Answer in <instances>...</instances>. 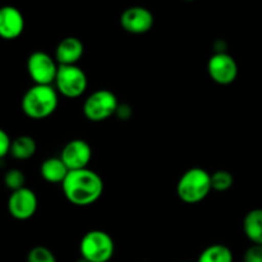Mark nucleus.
Masks as SVG:
<instances>
[{
	"label": "nucleus",
	"instance_id": "15",
	"mask_svg": "<svg viewBox=\"0 0 262 262\" xmlns=\"http://www.w3.org/2000/svg\"><path fill=\"white\" fill-rule=\"evenodd\" d=\"M245 234L253 245L262 246V209L251 210L243 220Z\"/></svg>",
	"mask_w": 262,
	"mask_h": 262
},
{
	"label": "nucleus",
	"instance_id": "12",
	"mask_svg": "<svg viewBox=\"0 0 262 262\" xmlns=\"http://www.w3.org/2000/svg\"><path fill=\"white\" fill-rule=\"evenodd\" d=\"M23 28L25 19L17 8L10 5L0 8V37L5 40H14L19 37Z\"/></svg>",
	"mask_w": 262,
	"mask_h": 262
},
{
	"label": "nucleus",
	"instance_id": "13",
	"mask_svg": "<svg viewBox=\"0 0 262 262\" xmlns=\"http://www.w3.org/2000/svg\"><path fill=\"white\" fill-rule=\"evenodd\" d=\"M83 43L79 38L66 37L55 49V60L58 66H76L83 55Z\"/></svg>",
	"mask_w": 262,
	"mask_h": 262
},
{
	"label": "nucleus",
	"instance_id": "3",
	"mask_svg": "<svg viewBox=\"0 0 262 262\" xmlns=\"http://www.w3.org/2000/svg\"><path fill=\"white\" fill-rule=\"evenodd\" d=\"M211 174L202 168L187 170L177 184L178 197L186 204H199L211 191Z\"/></svg>",
	"mask_w": 262,
	"mask_h": 262
},
{
	"label": "nucleus",
	"instance_id": "14",
	"mask_svg": "<svg viewBox=\"0 0 262 262\" xmlns=\"http://www.w3.org/2000/svg\"><path fill=\"white\" fill-rule=\"evenodd\" d=\"M40 173L49 183H63L69 173V169L60 158H49L41 164Z\"/></svg>",
	"mask_w": 262,
	"mask_h": 262
},
{
	"label": "nucleus",
	"instance_id": "20",
	"mask_svg": "<svg viewBox=\"0 0 262 262\" xmlns=\"http://www.w3.org/2000/svg\"><path fill=\"white\" fill-rule=\"evenodd\" d=\"M4 182H5V186L14 192L17 191V189H20L25 187L26 178L25 176H23L22 171L18 170V169H12V170H9L7 174H5Z\"/></svg>",
	"mask_w": 262,
	"mask_h": 262
},
{
	"label": "nucleus",
	"instance_id": "16",
	"mask_svg": "<svg viewBox=\"0 0 262 262\" xmlns=\"http://www.w3.org/2000/svg\"><path fill=\"white\" fill-rule=\"evenodd\" d=\"M35 140L30 136H20L17 137L14 141H12L10 145V151L13 158L18 159V160H27V159L32 158L36 152Z\"/></svg>",
	"mask_w": 262,
	"mask_h": 262
},
{
	"label": "nucleus",
	"instance_id": "10",
	"mask_svg": "<svg viewBox=\"0 0 262 262\" xmlns=\"http://www.w3.org/2000/svg\"><path fill=\"white\" fill-rule=\"evenodd\" d=\"M92 158V148L86 141L73 140L69 141L63 147L60 159L71 170L86 169Z\"/></svg>",
	"mask_w": 262,
	"mask_h": 262
},
{
	"label": "nucleus",
	"instance_id": "8",
	"mask_svg": "<svg viewBox=\"0 0 262 262\" xmlns=\"http://www.w3.org/2000/svg\"><path fill=\"white\" fill-rule=\"evenodd\" d=\"M207 72L215 83L227 86L237 78V61L227 53H215L207 63Z\"/></svg>",
	"mask_w": 262,
	"mask_h": 262
},
{
	"label": "nucleus",
	"instance_id": "22",
	"mask_svg": "<svg viewBox=\"0 0 262 262\" xmlns=\"http://www.w3.org/2000/svg\"><path fill=\"white\" fill-rule=\"evenodd\" d=\"M10 145H12V141H10L9 136L7 135L5 130H3L2 128H0V159L4 158V156L9 152Z\"/></svg>",
	"mask_w": 262,
	"mask_h": 262
},
{
	"label": "nucleus",
	"instance_id": "1",
	"mask_svg": "<svg viewBox=\"0 0 262 262\" xmlns=\"http://www.w3.org/2000/svg\"><path fill=\"white\" fill-rule=\"evenodd\" d=\"M66 199L76 206H90L101 197L104 182L101 177L90 169L71 170L61 183Z\"/></svg>",
	"mask_w": 262,
	"mask_h": 262
},
{
	"label": "nucleus",
	"instance_id": "11",
	"mask_svg": "<svg viewBox=\"0 0 262 262\" xmlns=\"http://www.w3.org/2000/svg\"><path fill=\"white\" fill-rule=\"evenodd\" d=\"M120 25L132 35H142L152 28L154 15L143 7H130L120 15Z\"/></svg>",
	"mask_w": 262,
	"mask_h": 262
},
{
	"label": "nucleus",
	"instance_id": "17",
	"mask_svg": "<svg viewBox=\"0 0 262 262\" xmlns=\"http://www.w3.org/2000/svg\"><path fill=\"white\" fill-rule=\"evenodd\" d=\"M197 262H233V253L227 246L212 245L202 251Z\"/></svg>",
	"mask_w": 262,
	"mask_h": 262
},
{
	"label": "nucleus",
	"instance_id": "4",
	"mask_svg": "<svg viewBox=\"0 0 262 262\" xmlns=\"http://www.w3.org/2000/svg\"><path fill=\"white\" fill-rule=\"evenodd\" d=\"M114 241L104 230L86 233L79 243L81 256L90 262H109L114 255Z\"/></svg>",
	"mask_w": 262,
	"mask_h": 262
},
{
	"label": "nucleus",
	"instance_id": "6",
	"mask_svg": "<svg viewBox=\"0 0 262 262\" xmlns=\"http://www.w3.org/2000/svg\"><path fill=\"white\" fill-rule=\"evenodd\" d=\"M55 84L63 96L77 99L86 91L87 76L77 66H59Z\"/></svg>",
	"mask_w": 262,
	"mask_h": 262
},
{
	"label": "nucleus",
	"instance_id": "21",
	"mask_svg": "<svg viewBox=\"0 0 262 262\" xmlns=\"http://www.w3.org/2000/svg\"><path fill=\"white\" fill-rule=\"evenodd\" d=\"M243 262H262V246H251V247L245 252Z\"/></svg>",
	"mask_w": 262,
	"mask_h": 262
},
{
	"label": "nucleus",
	"instance_id": "19",
	"mask_svg": "<svg viewBox=\"0 0 262 262\" xmlns=\"http://www.w3.org/2000/svg\"><path fill=\"white\" fill-rule=\"evenodd\" d=\"M27 262H56V258L49 248L37 246L28 252Z\"/></svg>",
	"mask_w": 262,
	"mask_h": 262
},
{
	"label": "nucleus",
	"instance_id": "9",
	"mask_svg": "<svg viewBox=\"0 0 262 262\" xmlns=\"http://www.w3.org/2000/svg\"><path fill=\"white\" fill-rule=\"evenodd\" d=\"M8 210L10 215L18 220H27L32 217L37 210V197L35 192L26 187L14 191L8 201Z\"/></svg>",
	"mask_w": 262,
	"mask_h": 262
},
{
	"label": "nucleus",
	"instance_id": "5",
	"mask_svg": "<svg viewBox=\"0 0 262 262\" xmlns=\"http://www.w3.org/2000/svg\"><path fill=\"white\" fill-rule=\"evenodd\" d=\"M118 99L109 90L92 92L83 104V114L91 122H102L117 114Z\"/></svg>",
	"mask_w": 262,
	"mask_h": 262
},
{
	"label": "nucleus",
	"instance_id": "23",
	"mask_svg": "<svg viewBox=\"0 0 262 262\" xmlns=\"http://www.w3.org/2000/svg\"><path fill=\"white\" fill-rule=\"evenodd\" d=\"M77 262H90V261L84 260V258H83V257H82V258H79V260H78V261H77Z\"/></svg>",
	"mask_w": 262,
	"mask_h": 262
},
{
	"label": "nucleus",
	"instance_id": "18",
	"mask_svg": "<svg viewBox=\"0 0 262 262\" xmlns=\"http://www.w3.org/2000/svg\"><path fill=\"white\" fill-rule=\"evenodd\" d=\"M234 183V178L227 170H217L211 174V188L216 192H225Z\"/></svg>",
	"mask_w": 262,
	"mask_h": 262
},
{
	"label": "nucleus",
	"instance_id": "24",
	"mask_svg": "<svg viewBox=\"0 0 262 262\" xmlns=\"http://www.w3.org/2000/svg\"><path fill=\"white\" fill-rule=\"evenodd\" d=\"M186 2H192V0H186Z\"/></svg>",
	"mask_w": 262,
	"mask_h": 262
},
{
	"label": "nucleus",
	"instance_id": "2",
	"mask_svg": "<svg viewBox=\"0 0 262 262\" xmlns=\"http://www.w3.org/2000/svg\"><path fill=\"white\" fill-rule=\"evenodd\" d=\"M58 92L51 84H35L22 99V110L32 119H43L58 107Z\"/></svg>",
	"mask_w": 262,
	"mask_h": 262
},
{
	"label": "nucleus",
	"instance_id": "7",
	"mask_svg": "<svg viewBox=\"0 0 262 262\" xmlns=\"http://www.w3.org/2000/svg\"><path fill=\"white\" fill-rule=\"evenodd\" d=\"M59 66L49 54L35 51L27 60V71L35 84H51L55 82Z\"/></svg>",
	"mask_w": 262,
	"mask_h": 262
}]
</instances>
